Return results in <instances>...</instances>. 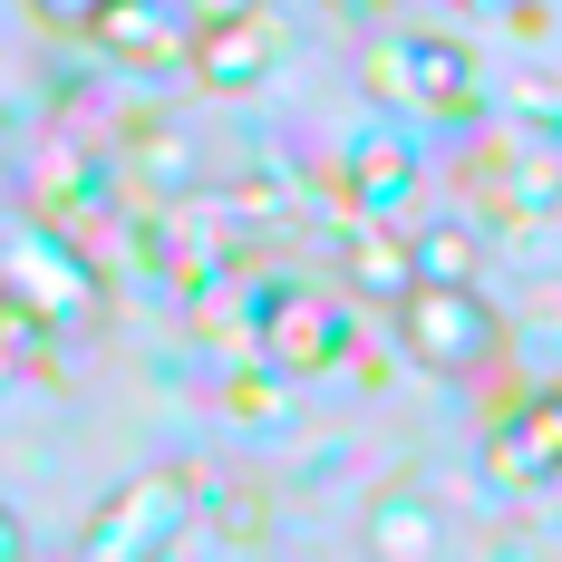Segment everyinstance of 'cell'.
Listing matches in <instances>:
<instances>
[{"label":"cell","mask_w":562,"mask_h":562,"mask_svg":"<svg viewBox=\"0 0 562 562\" xmlns=\"http://www.w3.org/2000/svg\"><path fill=\"white\" fill-rule=\"evenodd\" d=\"M262 359H272V369H330L339 359V311L311 301V291H272V311H262Z\"/></svg>","instance_id":"cell-4"},{"label":"cell","mask_w":562,"mask_h":562,"mask_svg":"<svg viewBox=\"0 0 562 562\" xmlns=\"http://www.w3.org/2000/svg\"><path fill=\"white\" fill-rule=\"evenodd\" d=\"M349 281H359V291H389V301H407V291H417V252H407L397 233L349 224Z\"/></svg>","instance_id":"cell-8"},{"label":"cell","mask_w":562,"mask_h":562,"mask_svg":"<svg viewBox=\"0 0 562 562\" xmlns=\"http://www.w3.org/2000/svg\"><path fill=\"white\" fill-rule=\"evenodd\" d=\"M0 281H10V291H30L40 311H68V301L88 291V272H78L58 243H40V233H10V243H0Z\"/></svg>","instance_id":"cell-5"},{"label":"cell","mask_w":562,"mask_h":562,"mask_svg":"<svg viewBox=\"0 0 562 562\" xmlns=\"http://www.w3.org/2000/svg\"><path fill=\"white\" fill-rule=\"evenodd\" d=\"M369 553L379 562H437L447 553L437 505H427V495H379V505H369Z\"/></svg>","instance_id":"cell-6"},{"label":"cell","mask_w":562,"mask_h":562,"mask_svg":"<svg viewBox=\"0 0 562 562\" xmlns=\"http://www.w3.org/2000/svg\"><path fill=\"white\" fill-rule=\"evenodd\" d=\"M214 533L252 543V533H262V485H214Z\"/></svg>","instance_id":"cell-10"},{"label":"cell","mask_w":562,"mask_h":562,"mask_svg":"<svg viewBox=\"0 0 562 562\" xmlns=\"http://www.w3.org/2000/svg\"><path fill=\"white\" fill-rule=\"evenodd\" d=\"M369 78H379V88H397V98H417V108H447V116L475 98V58L447 49V40H397V49L369 58Z\"/></svg>","instance_id":"cell-3"},{"label":"cell","mask_w":562,"mask_h":562,"mask_svg":"<svg viewBox=\"0 0 562 562\" xmlns=\"http://www.w3.org/2000/svg\"><path fill=\"white\" fill-rule=\"evenodd\" d=\"M194 68H204V88H252V78L272 68V30H262V20H204Z\"/></svg>","instance_id":"cell-7"},{"label":"cell","mask_w":562,"mask_h":562,"mask_svg":"<svg viewBox=\"0 0 562 562\" xmlns=\"http://www.w3.org/2000/svg\"><path fill=\"white\" fill-rule=\"evenodd\" d=\"M397 339H407V359H427V369H447V379H475L485 359H495V311L475 301V291H447V281H417L407 301H397Z\"/></svg>","instance_id":"cell-1"},{"label":"cell","mask_w":562,"mask_h":562,"mask_svg":"<svg viewBox=\"0 0 562 562\" xmlns=\"http://www.w3.org/2000/svg\"><path fill=\"white\" fill-rule=\"evenodd\" d=\"M184 505H194V475H146V485H126V495L88 524L78 562H156L166 533L184 524Z\"/></svg>","instance_id":"cell-2"},{"label":"cell","mask_w":562,"mask_h":562,"mask_svg":"<svg viewBox=\"0 0 562 562\" xmlns=\"http://www.w3.org/2000/svg\"><path fill=\"white\" fill-rule=\"evenodd\" d=\"M0 562H30V533H20L10 514H0Z\"/></svg>","instance_id":"cell-11"},{"label":"cell","mask_w":562,"mask_h":562,"mask_svg":"<svg viewBox=\"0 0 562 562\" xmlns=\"http://www.w3.org/2000/svg\"><path fill=\"white\" fill-rule=\"evenodd\" d=\"M505 465H514V475H562V397H543V407H524V427H514Z\"/></svg>","instance_id":"cell-9"}]
</instances>
